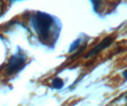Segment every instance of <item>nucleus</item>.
<instances>
[{
    "label": "nucleus",
    "mask_w": 127,
    "mask_h": 106,
    "mask_svg": "<svg viewBox=\"0 0 127 106\" xmlns=\"http://www.w3.org/2000/svg\"><path fill=\"white\" fill-rule=\"evenodd\" d=\"M122 77L124 78V80H127V69H126V70H124V71L122 72Z\"/></svg>",
    "instance_id": "7"
},
{
    "label": "nucleus",
    "mask_w": 127,
    "mask_h": 106,
    "mask_svg": "<svg viewBox=\"0 0 127 106\" xmlns=\"http://www.w3.org/2000/svg\"><path fill=\"white\" fill-rule=\"evenodd\" d=\"M3 11H4V3L0 1V16L2 15Z\"/></svg>",
    "instance_id": "6"
},
{
    "label": "nucleus",
    "mask_w": 127,
    "mask_h": 106,
    "mask_svg": "<svg viewBox=\"0 0 127 106\" xmlns=\"http://www.w3.org/2000/svg\"><path fill=\"white\" fill-rule=\"evenodd\" d=\"M113 40H114V39H113L112 36H107V37H105L100 44H98L96 47H94V48H92L89 52L86 53L85 55V58H86V59L91 58V57L95 56L97 54H99L101 51L104 50V49L108 48L109 46H111V44L113 43Z\"/></svg>",
    "instance_id": "3"
},
{
    "label": "nucleus",
    "mask_w": 127,
    "mask_h": 106,
    "mask_svg": "<svg viewBox=\"0 0 127 106\" xmlns=\"http://www.w3.org/2000/svg\"><path fill=\"white\" fill-rule=\"evenodd\" d=\"M31 23L39 40L44 44H48L55 30L54 17L48 13L37 11L32 15Z\"/></svg>",
    "instance_id": "1"
},
{
    "label": "nucleus",
    "mask_w": 127,
    "mask_h": 106,
    "mask_svg": "<svg viewBox=\"0 0 127 106\" xmlns=\"http://www.w3.org/2000/svg\"><path fill=\"white\" fill-rule=\"evenodd\" d=\"M81 42H82V40H81V39H77L76 41H74V42L72 43V45L70 46V48H69L68 52H69V53H71V52H73V51H75L76 49H78V48H80V45H81Z\"/></svg>",
    "instance_id": "5"
},
{
    "label": "nucleus",
    "mask_w": 127,
    "mask_h": 106,
    "mask_svg": "<svg viewBox=\"0 0 127 106\" xmlns=\"http://www.w3.org/2000/svg\"><path fill=\"white\" fill-rule=\"evenodd\" d=\"M26 55L22 51H18L14 55H12V57L10 59L8 65H7V72L9 75L16 74L19 71H21L22 69L25 67L26 65Z\"/></svg>",
    "instance_id": "2"
},
{
    "label": "nucleus",
    "mask_w": 127,
    "mask_h": 106,
    "mask_svg": "<svg viewBox=\"0 0 127 106\" xmlns=\"http://www.w3.org/2000/svg\"><path fill=\"white\" fill-rule=\"evenodd\" d=\"M51 86L54 89H61L64 86V80L57 77V78L53 79L52 82H51Z\"/></svg>",
    "instance_id": "4"
}]
</instances>
